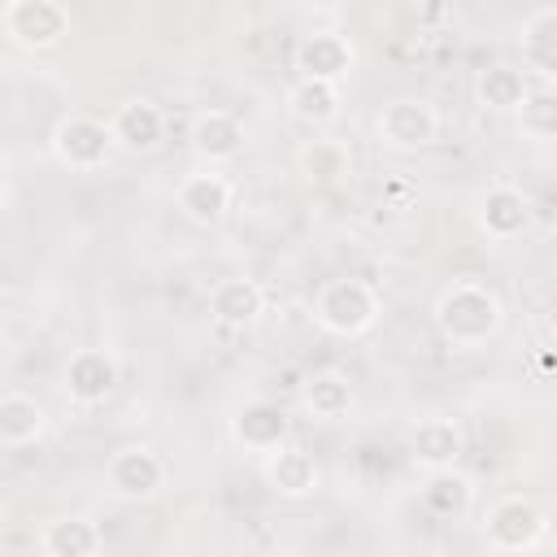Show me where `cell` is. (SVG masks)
I'll use <instances>...</instances> for the list:
<instances>
[{"instance_id":"30bf717a","label":"cell","mask_w":557,"mask_h":557,"mask_svg":"<svg viewBox=\"0 0 557 557\" xmlns=\"http://www.w3.org/2000/svg\"><path fill=\"white\" fill-rule=\"evenodd\" d=\"M109 131H113V144L122 152H135L139 157V152L161 148V139H165V113L148 96H131V100H122L113 109Z\"/></svg>"},{"instance_id":"52a82bcc","label":"cell","mask_w":557,"mask_h":557,"mask_svg":"<svg viewBox=\"0 0 557 557\" xmlns=\"http://www.w3.org/2000/svg\"><path fill=\"white\" fill-rule=\"evenodd\" d=\"M104 483L117 500H152L165 487V461L148 448V444H126L117 453H109L104 461Z\"/></svg>"},{"instance_id":"7a4b0ae2","label":"cell","mask_w":557,"mask_h":557,"mask_svg":"<svg viewBox=\"0 0 557 557\" xmlns=\"http://www.w3.org/2000/svg\"><path fill=\"white\" fill-rule=\"evenodd\" d=\"M374 318H379V292L366 278H326L313 296V322L326 335L352 339L370 331Z\"/></svg>"},{"instance_id":"9c48e42d","label":"cell","mask_w":557,"mask_h":557,"mask_svg":"<svg viewBox=\"0 0 557 557\" xmlns=\"http://www.w3.org/2000/svg\"><path fill=\"white\" fill-rule=\"evenodd\" d=\"M61 379H65V396L74 405L91 409V405H104L113 396V387H117V361L104 348H78V352H70Z\"/></svg>"},{"instance_id":"603a6c76","label":"cell","mask_w":557,"mask_h":557,"mask_svg":"<svg viewBox=\"0 0 557 557\" xmlns=\"http://www.w3.org/2000/svg\"><path fill=\"white\" fill-rule=\"evenodd\" d=\"M287 109L296 122L322 126L339 113V83H318V78H296L287 87Z\"/></svg>"},{"instance_id":"484cf974","label":"cell","mask_w":557,"mask_h":557,"mask_svg":"<svg viewBox=\"0 0 557 557\" xmlns=\"http://www.w3.org/2000/svg\"><path fill=\"white\" fill-rule=\"evenodd\" d=\"M518 131L527 139H557V87H531V96L518 109Z\"/></svg>"},{"instance_id":"44dd1931","label":"cell","mask_w":557,"mask_h":557,"mask_svg":"<svg viewBox=\"0 0 557 557\" xmlns=\"http://www.w3.org/2000/svg\"><path fill=\"white\" fill-rule=\"evenodd\" d=\"M474 96H479L483 109H496V113H505V109H522V100L531 96L527 70H518V65H509V61H492V65L479 70V78H474Z\"/></svg>"},{"instance_id":"d6986e66","label":"cell","mask_w":557,"mask_h":557,"mask_svg":"<svg viewBox=\"0 0 557 557\" xmlns=\"http://www.w3.org/2000/svg\"><path fill=\"white\" fill-rule=\"evenodd\" d=\"M261 309H265V292L252 278H222L209 292V313L222 326H248L261 318Z\"/></svg>"},{"instance_id":"e0dca14e","label":"cell","mask_w":557,"mask_h":557,"mask_svg":"<svg viewBox=\"0 0 557 557\" xmlns=\"http://www.w3.org/2000/svg\"><path fill=\"white\" fill-rule=\"evenodd\" d=\"M191 148L205 161H231L244 148V122L231 109H200L191 117Z\"/></svg>"},{"instance_id":"cb8c5ba5","label":"cell","mask_w":557,"mask_h":557,"mask_svg":"<svg viewBox=\"0 0 557 557\" xmlns=\"http://www.w3.org/2000/svg\"><path fill=\"white\" fill-rule=\"evenodd\" d=\"M296 165H300V174H305L309 183H339V178L352 170V157H348V148L335 144V139H309V144H300Z\"/></svg>"},{"instance_id":"d4e9b609","label":"cell","mask_w":557,"mask_h":557,"mask_svg":"<svg viewBox=\"0 0 557 557\" xmlns=\"http://www.w3.org/2000/svg\"><path fill=\"white\" fill-rule=\"evenodd\" d=\"M305 409H309L313 418H322V422L344 418V413L352 409V387H348V379L335 374V370L313 374V379L305 383Z\"/></svg>"},{"instance_id":"8992f818","label":"cell","mask_w":557,"mask_h":557,"mask_svg":"<svg viewBox=\"0 0 557 557\" xmlns=\"http://www.w3.org/2000/svg\"><path fill=\"white\" fill-rule=\"evenodd\" d=\"M4 35L26 52H48L70 35V13L57 0H9L0 13Z\"/></svg>"},{"instance_id":"2e32d148","label":"cell","mask_w":557,"mask_h":557,"mask_svg":"<svg viewBox=\"0 0 557 557\" xmlns=\"http://www.w3.org/2000/svg\"><path fill=\"white\" fill-rule=\"evenodd\" d=\"M39 548L48 557H100L104 531L87 513H61L39 531Z\"/></svg>"},{"instance_id":"9a60e30c","label":"cell","mask_w":557,"mask_h":557,"mask_svg":"<svg viewBox=\"0 0 557 557\" xmlns=\"http://www.w3.org/2000/svg\"><path fill=\"white\" fill-rule=\"evenodd\" d=\"M527 222H531V200L518 187L496 183V187L483 191V200H479V226L492 239H500V244L505 239H518L527 231Z\"/></svg>"},{"instance_id":"ac0fdd59","label":"cell","mask_w":557,"mask_h":557,"mask_svg":"<svg viewBox=\"0 0 557 557\" xmlns=\"http://www.w3.org/2000/svg\"><path fill=\"white\" fill-rule=\"evenodd\" d=\"M48 431V409L26 396V392H4L0 396V444L4 448H26Z\"/></svg>"},{"instance_id":"6da1fadb","label":"cell","mask_w":557,"mask_h":557,"mask_svg":"<svg viewBox=\"0 0 557 557\" xmlns=\"http://www.w3.org/2000/svg\"><path fill=\"white\" fill-rule=\"evenodd\" d=\"M435 326L453 348H483L505 326L500 296L479 278H457L435 300Z\"/></svg>"},{"instance_id":"8fae6325","label":"cell","mask_w":557,"mask_h":557,"mask_svg":"<svg viewBox=\"0 0 557 557\" xmlns=\"http://www.w3.org/2000/svg\"><path fill=\"white\" fill-rule=\"evenodd\" d=\"M261 479H265V487H270L274 496H283V500H300V496H309V492L318 487L322 470H318V461H313L309 448H300V444H283V448H274V453L261 457Z\"/></svg>"},{"instance_id":"4fadbf2b","label":"cell","mask_w":557,"mask_h":557,"mask_svg":"<svg viewBox=\"0 0 557 557\" xmlns=\"http://www.w3.org/2000/svg\"><path fill=\"white\" fill-rule=\"evenodd\" d=\"M231 435L235 444H244L248 453H274L287 444V413L274 400H248L235 418H231Z\"/></svg>"},{"instance_id":"3957f363","label":"cell","mask_w":557,"mask_h":557,"mask_svg":"<svg viewBox=\"0 0 557 557\" xmlns=\"http://www.w3.org/2000/svg\"><path fill=\"white\" fill-rule=\"evenodd\" d=\"M113 148H117V144H113L109 122H100V117H91V113H65V117L52 126V157H57L65 170H74V174L100 170Z\"/></svg>"},{"instance_id":"5bb4252c","label":"cell","mask_w":557,"mask_h":557,"mask_svg":"<svg viewBox=\"0 0 557 557\" xmlns=\"http://www.w3.org/2000/svg\"><path fill=\"white\" fill-rule=\"evenodd\" d=\"M461 448H466V440H461V431H457L453 418H422V422L413 426V435H409V457H413L426 474L453 470L457 457H461Z\"/></svg>"},{"instance_id":"ffe728a7","label":"cell","mask_w":557,"mask_h":557,"mask_svg":"<svg viewBox=\"0 0 557 557\" xmlns=\"http://www.w3.org/2000/svg\"><path fill=\"white\" fill-rule=\"evenodd\" d=\"M418 500H422V509H426L431 518L457 522V518L470 513V505H474V487H470V479H466L461 470H435V474H426Z\"/></svg>"},{"instance_id":"277c9868","label":"cell","mask_w":557,"mask_h":557,"mask_svg":"<svg viewBox=\"0 0 557 557\" xmlns=\"http://www.w3.org/2000/svg\"><path fill=\"white\" fill-rule=\"evenodd\" d=\"M374 131H379V144L396 148V152H413V148H426L435 144L440 135V113L426 96H392L379 117H374Z\"/></svg>"},{"instance_id":"7402d4cb","label":"cell","mask_w":557,"mask_h":557,"mask_svg":"<svg viewBox=\"0 0 557 557\" xmlns=\"http://www.w3.org/2000/svg\"><path fill=\"white\" fill-rule=\"evenodd\" d=\"M522 57L544 78H557V9H535L522 22Z\"/></svg>"},{"instance_id":"5b68a950","label":"cell","mask_w":557,"mask_h":557,"mask_svg":"<svg viewBox=\"0 0 557 557\" xmlns=\"http://www.w3.org/2000/svg\"><path fill=\"white\" fill-rule=\"evenodd\" d=\"M544 509L527 496H500L483 513V535L496 553H531L544 540Z\"/></svg>"},{"instance_id":"7c38bea8","label":"cell","mask_w":557,"mask_h":557,"mask_svg":"<svg viewBox=\"0 0 557 557\" xmlns=\"http://www.w3.org/2000/svg\"><path fill=\"white\" fill-rule=\"evenodd\" d=\"M352 65V44L339 30H313L296 44V70L300 78H318V83H339Z\"/></svg>"},{"instance_id":"ba28073f","label":"cell","mask_w":557,"mask_h":557,"mask_svg":"<svg viewBox=\"0 0 557 557\" xmlns=\"http://www.w3.org/2000/svg\"><path fill=\"white\" fill-rule=\"evenodd\" d=\"M231 200H235V187L218 170H191V174H183V183L174 191L178 213L196 226H218L231 213Z\"/></svg>"}]
</instances>
